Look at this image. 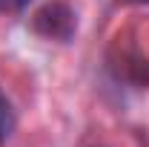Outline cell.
<instances>
[{"label":"cell","mask_w":149,"mask_h":147,"mask_svg":"<svg viewBox=\"0 0 149 147\" xmlns=\"http://www.w3.org/2000/svg\"><path fill=\"white\" fill-rule=\"evenodd\" d=\"M32 29L46 40L57 43H69L77 32V15L66 0H49L46 6H40L32 18Z\"/></svg>","instance_id":"6da1fadb"},{"label":"cell","mask_w":149,"mask_h":147,"mask_svg":"<svg viewBox=\"0 0 149 147\" xmlns=\"http://www.w3.org/2000/svg\"><path fill=\"white\" fill-rule=\"evenodd\" d=\"M15 127H17V112H15V107H12L9 95L3 92V87H0V147L12 139Z\"/></svg>","instance_id":"7a4b0ae2"},{"label":"cell","mask_w":149,"mask_h":147,"mask_svg":"<svg viewBox=\"0 0 149 147\" xmlns=\"http://www.w3.org/2000/svg\"><path fill=\"white\" fill-rule=\"evenodd\" d=\"M29 3H32V0H0V15H17Z\"/></svg>","instance_id":"3957f363"}]
</instances>
